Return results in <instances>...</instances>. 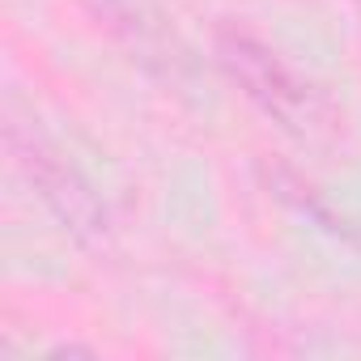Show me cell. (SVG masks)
<instances>
[{"label":"cell","instance_id":"6da1fadb","mask_svg":"<svg viewBox=\"0 0 361 361\" xmlns=\"http://www.w3.org/2000/svg\"><path fill=\"white\" fill-rule=\"evenodd\" d=\"M9 153H13L18 170L30 178V188L43 196V204L64 221V230H73L77 238H90V243L106 234V213L94 200V192L85 188V178L73 166H64L35 132L22 136V128L13 123L9 128Z\"/></svg>","mask_w":361,"mask_h":361},{"label":"cell","instance_id":"7a4b0ae2","mask_svg":"<svg viewBox=\"0 0 361 361\" xmlns=\"http://www.w3.org/2000/svg\"><path fill=\"white\" fill-rule=\"evenodd\" d=\"M221 64L234 73V81H243L247 85V94L268 111V115H276V119H285V123H293V128H310V119H314V94L268 51V47H259L255 39H247V35H221Z\"/></svg>","mask_w":361,"mask_h":361}]
</instances>
